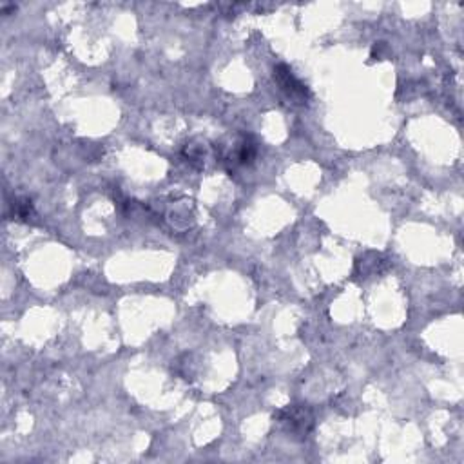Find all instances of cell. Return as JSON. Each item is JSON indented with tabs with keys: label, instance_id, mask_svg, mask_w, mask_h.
Returning <instances> with one entry per match:
<instances>
[{
	"label": "cell",
	"instance_id": "1",
	"mask_svg": "<svg viewBox=\"0 0 464 464\" xmlns=\"http://www.w3.org/2000/svg\"><path fill=\"white\" fill-rule=\"evenodd\" d=\"M274 80L280 84L283 93H285L290 100H294L296 104H305L311 99L307 85L303 84L299 78H296L294 73L290 71L285 64H280L274 69Z\"/></svg>",
	"mask_w": 464,
	"mask_h": 464
},
{
	"label": "cell",
	"instance_id": "2",
	"mask_svg": "<svg viewBox=\"0 0 464 464\" xmlns=\"http://www.w3.org/2000/svg\"><path fill=\"white\" fill-rule=\"evenodd\" d=\"M283 421L289 422V426L294 432L301 430L307 434V426L305 425H311L312 418L311 413H307L303 408H290L289 412H287V418H283Z\"/></svg>",
	"mask_w": 464,
	"mask_h": 464
}]
</instances>
